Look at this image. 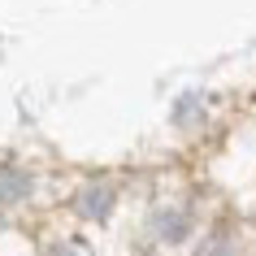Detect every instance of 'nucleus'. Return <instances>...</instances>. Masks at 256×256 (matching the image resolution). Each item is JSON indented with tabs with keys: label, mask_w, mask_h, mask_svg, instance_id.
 Masks as SVG:
<instances>
[{
	"label": "nucleus",
	"mask_w": 256,
	"mask_h": 256,
	"mask_svg": "<svg viewBox=\"0 0 256 256\" xmlns=\"http://www.w3.org/2000/svg\"><path fill=\"white\" fill-rule=\"evenodd\" d=\"M108 200H113V196H108L104 187H92L87 196H82V213H87V217H104L108 213Z\"/></svg>",
	"instance_id": "1"
},
{
	"label": "nucleus",
	"mask_w": 256,
	"mask_h": 256,
	"mask_svg": "<svg viewBox=\"0 0 256 256\" xmlns=\"http://www.w3.org/2000/svg\"><path fill=\"white\" fill-rule=\"evenodd\" d=\"M52 256H87V248H82V243H66V248H56Z\"/></svg>",
	"instance_id": "2"
}]
</instances>
